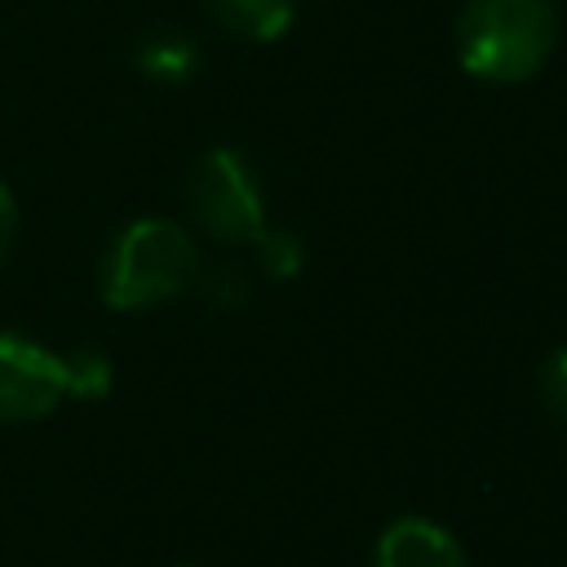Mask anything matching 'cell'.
I'll return each instance as SVG.
<instances>
[{"label": "cell", "mask_w": 567, "mask_h": 567, "mask_svg": "<svg viewBox=\"0 0 567 567\" xmlns=\"http://www.w3.org/2000/svg\"><path fill=\"white\" fill-rule=\"evenodd\" d=\"M540 403L549 408V416L567 430V346L554 350L545 363H540Z\"/></svg>", "instance_id": "obj_10"}, {"label": "cell", "mask_w": 567, "mask_h": 567, "mask_svg": "<svg viewBox=\"0 0 567 567\" xmlns=\"http://www.w3.org/2000/svg\"><path fill=\"white\" fill-rule=\"evenodd\" d=\"M252 248H257V266H261V275L275 279V284L292 279V275L306 266V248H301V239H297L292 230L266 226V230L252 239Z\"/></svg>", "instance_id": "obj_8"}, {"label": "cell", "mask_w": 567, "mask_h": 567, "mask_svg": "<svg viewBox=\"0 0 567 567\" xmlns=\"http://www.w3.org/2000/svg\"><path fill=\"white\" fill-rule=\"evenodd\" d=\"M186 208L217 244H252L266 230L261 182L252 164L230 146H213L195 159L186 177Z\"/></svg>", "instance_id": "obj_3"}, {"label": "cell", "mask_w": 567, "mask_h": 567, "mask_svg": "<svg viewBox=\"0 0 567 567\" xmlns=\"http://www.w3.org/2000/svg\"><path fill=\"white\" fill-rule=\"evenodd\" d=\"M199 288H204V297L217 301V306H239V301L248 297V275H244L239 266H217Z\"/></svg>", "instance_id": "obj_11"}, {"label": "cell", "mask_w": 567, "mask_h": 567, "mask_svg": "<svg viewBox=\"0 0 567 567\" xmlns=\"http://www.w3.org/2000/svg\"><path fill=\"white\" fill-rule=\"evenodd\" d=\"M372 567H465V549L443 523L403 514L377 536Z\"/></svg>", "instance_id": "obj_5"}, {"label": "cell", "mask_w": 567, "mask_h": 567, "mask_svg": "<svg viewBox=\"0 0 567 567\" xmlns=\"http://www.w3.org/2000/svg\"><path fill=\"white\" fill-rule=\"evenodd\" d=\"M204 9L221 31L239 40H257V44L279 40L297 18L292 0H204Z\"/></svg>", "instance_id": "obj_6"}, {"label": "cell", "mask_w": 567, "mask_h": 567, "mask_svg": "<svg viewBox=\"0 0 567 567\" xmlns=\"http://www.w3.org/2000/svg\"><path fill=\"white\" fill-rule=\"evenodd\" d=\"M199 284V252L186 226L168 217L128 221L97 266V292L111 310H146Z\"/></svg>", "instance_id": "obj_1"}, {"label": "cell", "mask_w": 567, "mask_h": 567, "mask_svg": "<svg viewBox=\"0 0 567 567\" xmlns=\"http://www.w3.org/2000/svg\"><path fill=\"white\" fill-rule=\"evenodd\" d=\"M133 62L146 80H159V84H182L199 71V44L186 35V31H151L137 40L133 49Z\"/></svg>", "instance_id": "obj_7"}, {"label": "cell", "mask_w": 567, "mask_h": 567, "mask_svg": "<svg viewBox=\"0 0 567 567\" xmlns=\"http://www.w3.org/2000/svg\"><path fill=\"white\" fill-rule=\"evenodd\" d=\"M13 235H18V204H13V190L0 177V261L13 248Z\"/></svg>", "instance_id": "obj_12"}, {"label": "cell", "mask_w": 567, "mask_h": 567, "mask_svg": "<svg viewBox=\"0 0 567 567\" xmlns=\"http://www.w3.org/2000/svg\"><path fill=\"white\" fill-rule=\"evenodd\" d=\"M62 359H66V394L71 399H106L115 372H111V359L102 350L84 346V350H71Z\"/></svg>", "instance_id": "obj_9"}, {"label": "cell", "mask_w": 567, "mask_h": 567, "mask_svg": "<svg viewBox=\"0 0 567 567\" xmlns=\"http://www.w3.org/2000/svg\"><path fill=\"white\" fill-rule=\"evenodd\" d=\"M66 399V359L31 337L0 332V421H40Z\"/></svg>", "instance_id": "obj_4"}, {"label": "cell", "mask_w": 567, "mask_h": 567, "mask_svg": "<svg viewBox=\"0 0 567 567\" xmlns=\"http://www.w3.org/2000/svg\"><path fill=\"white\" fill-rule=\"evenodd\" d=\"M558 35L549 0H465L456 13V58L474 80H532Z\"/></svg>", "instance_id": "obj_2"}]
</instances>
